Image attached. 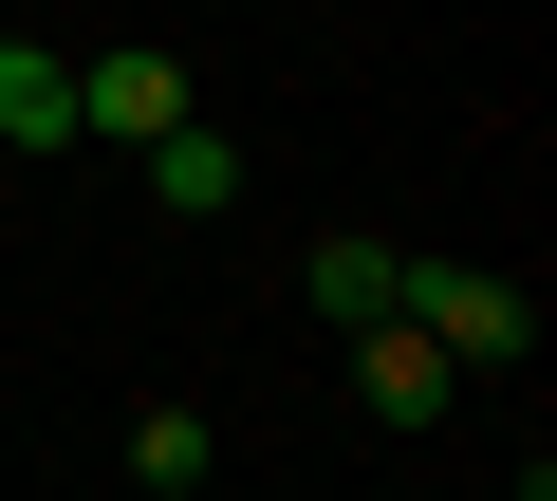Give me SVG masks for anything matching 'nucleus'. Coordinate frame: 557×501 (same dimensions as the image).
I'll use <instances>...</instances> for the list:
<instances>
[{
    "label": "nucleus",
    "mask_w": 557,
    "mask_h": 501,
    "mask_svg": "<svg viewBox=\"0 0 557 501\" xmlns=\"http://www.w3.org/2000/svg\"><path fill=\"white\" fill-rule=\"evenodd\" d=\"M391 316H428V335H446V372H502V353H539L520 279H483V261H409V298H391Z\"/></svg>",
    "instance_id": "obj_1"
},
{
    "label": "nucleus",
    "mask_w": 557,
    "mask_h": 501,
    "mask_svg": "<svg viewBox=\"0 0 557 501\" xmlns=\"http://www.w3.org/2000/svg\"><path fill=\"white\" fill-rule=\"evenodd\" d=\"M446 390H465V372H446L428 316H354V409H372V427H446Z\"/></svg>",
    "instance_id": "obj_2"
},
{
    "label": "nucleus",
    "mask_w": 557,
    "mask_h": 501,
    "mask_svg": "<svg viewBox=\"0 0 557 501\" xmlns=\"http://www.w3.org/2000/svg\"><path fill=\"white\" fill-rule=\"evenodd\" d=\"M186 112V57H75V130H112V149H149Z\"/></svg>",
    "instance_id": "obj_3"
},
{
    "label": "nucleus",
    "mask_w": 557,
    "mask_h": 501,
    "mask_svg": "<svg viewBox=\"0 0 557 501\" xmlns=\"http://www.w3.org/2000/svg\"><path fill=\"white\" fill-rule=\"evenodd\" d=\"M149 204H168V223H223V204H242V149H223L205 112H168V130H149Z\"/></svg>",
    "instance_id": "obj_4"
},
{
    "label": "nucleus",
    "mask_w": 557,
    "mask_h": 501,
    "mask_svg": "<svg viewBox=\"0 0 557 501\" xmlns=\"http://www.w3.org/2000/svg\"><path fill=\"white\" fill-rule=\"evenodd\" d=\"M0 149H75V57H20V38H0Z\"/></svg>",
    "instance_id": "obj_5"
},
{
    "label": "nucleus",
    "mask_w": 557,
    "mask_h": 501,
    "mask_svg": "<svg viewBox=\"0 0 557 501\" xmlns=\"http://www.w3.org/2000/svg\"><path fill=\"white\" fill-rule=\"evenodd\" d=\"M298 279H317V316H335V335L409 298V261H391V241H317V261H298Z\"/></svg>",
    "instance_id": "obj_6"
},
{
    "label": "nucleus",
    "mask_w": 557,
    "mask_h": 501,
    "mask_svg": "<svg viewBox=\"0 0 557 501\" xmlns=\"http://www.w3.org/2000/svg\"><path fill=\"white\" fill-rule=\"evenodd\" d=\"M205 464H223L205 409H131V483H205Z\"/></svg>",
    "instance_id": "obj_7"
}]
</instances>
